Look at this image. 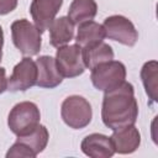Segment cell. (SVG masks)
<instances>
[{"mask_svg": "<svg viewBox=\"0 0 158 158\" xmlns=\"http://www.w3.org/2000/svg\"><path fill=\"white\" fill-rule=\"evenodd\" d=\"M105 37L123 46L133 47L138 40V31L131 20L122 15H111L104 20Z\"/></svg>", "mask_w": 158, "mask_h": 158, "instance_id": "cell-6", "label": "cell"}, {"mask_svg": "<svg viewBox=\"0 0 158 158\" xmlns=\"http://www.w3.org/2000/svg\"><path fill=\"white\" fill-rule=\"evenodd\" d=\"M10 28L12 42L23 56L32 57L40 53L42 46V33L35 23L26 19H20L14 21Z\"/></svg>", "mask_w": 158, "mask_h": 158, "instance_id": "cell-2", "label": "cell"}, {"mask_svg": "<svg viewBox=\"0 0 158 158\" xmlns=\"http://www.w3.org/2000/svg\"><path fill=\"white\" fill-rule=\"evenodd\" d=\"M96 12L98 4L95 0H73L68 10V17L74 25H80L93 20Z\"/></svg>", "mask_w": 158, "mask_h": 158, "instance_id": "cell-16", "label": "cell"}, {"mask_svg": "<svg viewBox=\"0 0 158 158\" xmlns=\"http://www.w3.org/2000/svg\"><path fill=\"white\" fill-rule=\"evenodd\" d=\"M54 59L63 78H75L85 72L86 67L83 60V49L77 43L59 47Z\"/></svg>", "mask_w": 158, "mask_h": 158, "instance_id": "cell-7", "label": "cell"}, {"mask_svg": "<svg viewBox=\"0 0 158 158\" xmlns=\"http://www.w3.org/2000/svg\"><path fill=\"white\" fill-rule=\"evenodd\" d=\"M48 30L49 43L56 48L65 46L74 40V23L68 16H60L59 19H54Z\"/></svg>", "mask_w": 158, "mask_h": 158, "instance_id": "cell-13", "label": "cell"}, {"mask_svg": "<svg viewBox=\"0 0 158 158\" xmlns=\"http://www.w3.org/2000/svg\"><path fill=\"white\" fill-rule=\"evenodd\" d=\"M81 152L90 158H111L115 154L112 142L102 133H90L80 143Z\"/></svg>", "mask_w": 158, "mask_h": 158, "instance_id": "cell-11", "label": "cell"}, {"mask_svg": "<svg viewBox=\"0 0 158 158\" xmlns=\"http://www.w3.org/2000/svg\"><path fill=\"white\" fill-rule=\"evenodd\" d=\"M19 0H0V15H7L17 7Z\"/></svg>", "mask_w": 158, "mask_h": 158, "instance_id": "cell-20", "label": "cell"}, {"mask_svg": "<svg viewBox=\"0 0 158 158\" xmlns=\"http://www.w3.org/2000/svg\"><path fill=\"white\" fill-rule=\"evenodd\" d=\"M2 46H4V31L2 27L0 26V62L2 58Z\"/></svg>", "mask_w": 158, "mask_h": 158, "instance_id": "cell-22", "label": "cell"}, {"mask_svg": "<svg viewBox=\"0 0 158 158\" xmlns=\"http://www.w3.org/2000/svg\"><path fill=\"white\" fill-rule=\"evenodd\" d=\"M36 158L37 156L22 142L16 141L6 152V158Z\"/></svg>", "mask_w": 158, "mask_h": 158, "instance_id": "cell-19", "label": "cell"}, {"mask_svg": "<svg viewBox=\"0 0 158 158\" xmlns=\"http://www.w3.org/2000/svg\"><path fill=\"white\" fill-rule=\"evenodd\" d=\"M63 5V0H32L30 14L41 33L47 31Z\"/></svg>", "mask_w": 158, "mask_h": 158, "instance_id": "cell-9", "label": "cell"}, {"mask_svg": "<svg viewBox=\"0 0 158 158\" xmlns=\"http://www.w3.org/2000/svg\"><path fill=\"white\" fill-rule=\"evenodd\" d=\"M138 117V102L135 98V88L123 81L114 90L106 91L102 98L101 120L104 125L115 131L135 125Z\"/></svg>", "mask_w": 158, "mask_h": 158, "instance_id": "cell-1", "label": "cell"}, {"mask_svg": "<svg viewBox=\"0 0 158 158\" xmlns=\"http://www.w3.org/2000/svg\"><path fill=\"white\" fill-rule=\"evenodd\" d=\"M60 116L64 123L70 128L81 130L91 122L93 109L90 102L84 96L70 95L62 102Z\"/></svg>", "mask_w": 158, "mask_h": 158, "instance_id": "cell-4", "label": "cell"}, {"mask_svg": "<svg viewBox=\"0 0 158 158\" xmlns=\"http://www.w3.org/2000/svg\"><path fill=\"white\" fill-rule=\"evenodd\" d=\"M37 64V83L36 85L44 89H54L63 81V77L59 73L56 59L51 56H41L36 60Z\"/></svg>", "mask_w": 158, "mask_h": 158, "instance_id": "cell-12", "label": "cell"}, {"mask_svg": "<svg viewBox=\"0 0 158 158\" xmlns=\"http://www.w3.org/2000/svg\"><path fill=\"white\" fill-rule=\"evenodd\" d=\"M141 80L144 86L146 94L152 102L157 101V78H158V63L157 60H148L141 68Z\"/></svg>", "mask_w": 158, "mask_h": 158, "instance_id": "cell-18", "label": "cell"}, {"mask_svg": "<svg viewBox=\"0 0 158 158\" xmlns=\"http://www.w3.org/2000/svg\"><path fill=\"white\" fill-rule=\"evenodd\" d=\"M81 49H83L84 64L90 70L101 63H105V62L114 59V51H112L111 46H109L104 41L99 42L96 44L81 48Z\"/></svg>", "mask_w": 158, "mask_h": 158, "instance_id": "cell-15", "label": "cell"}, {"mask_svg": "<svg viewBox=\"0 0 158 158\" xmlns=\"http://www.w3.org/2000/svg\"><path fill=\"white\" fill-rule=\"evenodd\" d=\"M91 83L100 91H110L126 80V67L120 60H109L91 69Z\"/></svg>", "mask_w": 158, "mask_h": 158, "instance_id": "cell-5", "label": "cell"}, {"mask_svg": "<svg viewBox=\"0 0 158 158\" xmlns=\"http://www.w3.org/2000/svg\"><path fill=\"white\" fill-rule=\"evenodd\" d=\"M115 153L131 154L137 151L141 144V133L135 125H130L118 130H115L110 136Z\"/></svg>", "mask_w": 158, "mask_h": 158, "instance_id": "cell-10", "label": "cell"}, {"mask_svg": "<svg viewBox=\"0 0 158 158\" xmlns=\"http://www.w3.org/2000/svg\"><path fill=\"white\" fill-rule=\"evenodd\" d=\"M41 120L38 106L32 101H22L16 104L9 112L7 126L10 131L19 136H25L32 132Z\"/></svg>", "mask_w": 158, "mask_h": 158, "instance_id": "cell-3", "label": "cell"}, {"mask_svg": "<svg viewBox=\"0 0 158 158\" xmlns=\"http://www.w3.org/2000/svg\"><path fill=\"white\" fill-rule=\"evenodd\" d=\"M7 90V78H6V70L5 68L0 67V95Z\"/></svg>", "mask_w": 158, "mask_h": 158, "instance_id": "cell-21", "label": "cell"}, {"mask_svg": "<svg viewBox=\"0 0 158 158\" xmlns=\"http://www.w3.org/2000/svg\"><path fill=\"white\" fill-rule=\"evenodd\" d=\"M48 139H49V132H48L47 127L40 123L32 132H30L25 136H19L16 141L25 143L36 156H38L47 147Z\"/></svg>", "mask_w": 158, "mask_h": 158, "instance_id": "cell-17", "label": "cell"}, {"mask_svg": "<svg viewBox=\"0 0 158 158\" xmlns=\"http://www.w3.org/2000/svg\"><path fill=\"white\" fill-rule=\"evenodd\" d=\"M37 64L31 57H23L12 69V74L7 79V90L11 93L26 91L37 83Z\"/></svg>", "mask_w": 158, "mask_h": 158, "instance_id": "cell-8", "label": "cell"}, {"mask_svg": "<svg viewBox=\"0 0 158 158\" xmlns=\"http://www.w3.org/2000/svg\"><path fill=\"white\" fill-rule=\"evenodd\" d=\"M105 38V30L102 25L90 20L78 25V31L75 36V43L81 48L102 42Z\"/></svg>", "mask_w": 158, "mask_h": 158, "instance_id": "cell-14", "label": "cell"}]
</instances>
